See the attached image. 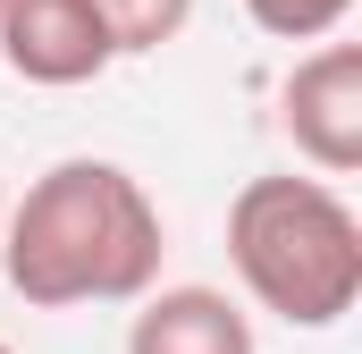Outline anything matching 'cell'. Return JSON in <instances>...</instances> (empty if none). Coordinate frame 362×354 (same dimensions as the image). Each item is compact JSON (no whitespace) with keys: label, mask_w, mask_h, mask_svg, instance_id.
I'll return each mask as SVG.
<instances>
[{"label":"cell","mask_w":362,"mask_h":354,"mask_svg":"<svg viewBox=\"0 0 362 354\" xmlns=\"http://www.w3.org/2000/svg\"><path fill=\"white\" fill-rule=\"evenodd\" d=\"M110 25L93 17V0H8L0 8V68L17 85H93L110 68Z\"/></svg>","instance_id":"obj_4"},{"label":"cell","mask_w":362,"mask_h":354,"mask_svg":"<svg viewBox=\"0 0 362 354\" xmlns=\"http://www.w3.org/2000/svg\"><path fill=\"white\" fill-rule=\"evenodd\" d=\"M0 8H8V0H0Z\"/></svg>","instance_id":"obj_10"},{"label":"cell","mask_w":362,"mask_h":354,"mask_svg":"<svg viewBox=\"0 0 362 354\" xmlns=\"http://www.w3.org/2000/svg\"><path fill=\"white\" fill-rule=\"evenodd\" d=\"M93 17L110 25V51L118 59H144L160 42H177L194 25V0H93Z\"/></svg>","instance_id":"obj_6"},{"label":"cell","mask_w":362,"mask_h":354,"mask_svg":"<svg viewBox=\"0 0 362 354\" xmlns=\"http://www.w3.org/2000/svg\"><path fill=\"white\" fill-rule=\"evenodd\" d=\"M0 354H17V346H8V338H0Z\"/></svg>","instance_id":"obj_9"},{"label":"cell","mask_w":362,"mask_h":354,"mask_svg":"<svg viewBox=\"0 0 362 354\" xmlns=\"http://www.w3.org/2000/svg\"><path fill=\"white\" fill-rule=\"evenodd\" d=\"M127 354H262L253 346V312L228 287H144Z\"/></svg>","instance_id":"obj_5"},{"label":"cell","mask_w":362,"mask_h":354,"mask_svg":"<svg viewBox=\"0 0 362 354\" xmlns=\"http://www.w3.org/2000/svg\"><path fill=\"white\" fill-rule=\"evenodd\" d=\"M278 118L320 177H354L362 169V42L303 51L278 85Z\"/></svg>","instance_id":"obj_3"},{"label":"cell","mask_w":362,"mask_h":354,"mask_svg":"<svg viewBox=\"0 0 362 354\" xmlns=\"http://www.w3.org/2000/svg\"><path fill=\"white\" fill-rule=\"evenodd\" d=\"M160 253H169L160 202L118 161H51L0 219V270L42 312L135 304L160 278Z\"/></svg>","instance_id":"obj_1"},{"label":"cell","mask_w":362,"mask_h":354,"mask_svg":"<svg viewBox=\"0 0 362 354\" xmlns=\"http://www.w3.org/2000/svg\"><path fill=\"white\" fill-rule=\"evenodd\" d=\"M0 219H8V194H0Z\"/></svg>","instance_id":"obj_8"},{"label":"cell","mask_w":362,"mask_h":354,"mask_svg":"<svg viewBox=\"0 0 362 354\" xmlns=\"http://www.w3.org/2000/svg\"><path fill=\"white\" fill-rule=\"evenodd\" d=\"M228 262L286 329H337L362 304V219L329 177H245L228 202Z\"/></svg>","instance_id":"obj_2"},{"label":"cell","mask_w":362,"mask_h":354,"mask_svg":"<svg viewBox=\"0 0 362 354\" xmlns=\"http://www.w3.org/2000/svg\"><path fill=\"white\" fill-rule=\"evenodd\" d=\"M245 17H253L270 42H329V34L354 17V0H245Z\"/></svg>","instance_id":"obj_7"}]
</instances>
